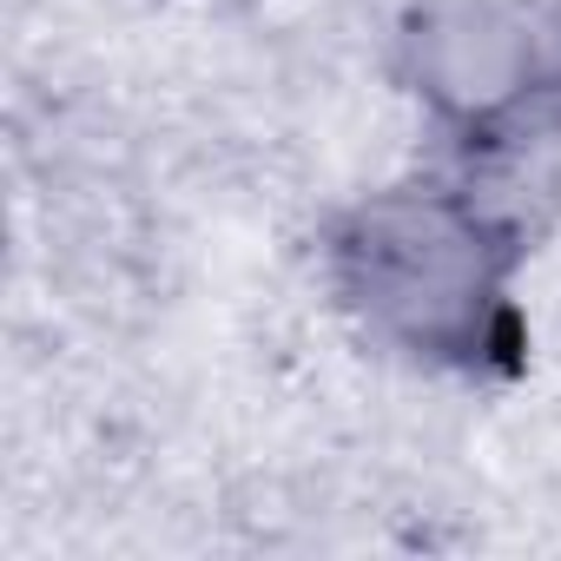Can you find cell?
Segmentation results:
<instances>
[{
    "mask_svg": "<svg viewBox=\"0 0 561 561\" xmlns=\"http://www.w3.org/2000/svg\"><path fill=\"white\" fill-rule=\"evenodd\" d=\"M522 264L528 225L469 159L462 172H416L364 192L324 238V271L351 324L370 344L449 377L522 370Z\"/></svg>",
    "mask_w": 561,
    "mask_h": 561,
    "instance_id": "cell-1",
    "label": "cell"
},
{
    "mask_svg": "<svg viewBox=\"0 0 561 561\" xmlns=\"http://www.w3.org/2000/svg\"><path fill=\"white\" fill-rule=\"evenodd\" d=\"M397 67L462 159H515L561 106V8L548 0H416Z\"/></svg>",
    "mask_w": 561,
    "mask_h": 561,
    "instance_id": "cell-2",
    "label": "cell"
}]
</instances>
